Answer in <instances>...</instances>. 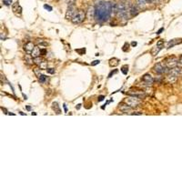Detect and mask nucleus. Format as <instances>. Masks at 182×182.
Returning a JSON list of instances; mask_svg holds the SVG:
<instances>
[{
    "mask_svg": "<svg viewBox=\"0 0 182 182\" xmlns=\"http://www.w3.org/2000/svg\"><path fill=\"white\" fill-rule=\"evenodd\" d=\"M95 18L99 22H105L110 18L111 13L113 12V6L109 2L99 1L95 7Z\"/></svg>",
    "mask_w": 182,
    "mask_h": 182,
    "instance_id": "nucleus-1",
    "label": "nucleus"
},
{
    "mask_svg": "<svg viewBox=\"0 0 182 182\" xmlns=\"http://www.w3.org/2000/svg\"><path fill=\"white\" fill-rule=\"evenodd\" d=\"M117 15V17L122 20H128L129 18V7L128 4L127 5L124 2H119L116 6V10L114 12Z\"/></svg>",
    "mask_w": 182,
    "mask_h": 182,
    "instance_id": "nucleus-2",
    "label": "nucleus"
},
{
    "mask_svg": "<svg viewBox=\"0 0 182 182\" xmlns=\"http://www.w3.org/2000/svg\"><path fill=\"white\" fill-rule=\"evenodd\" d=\"M85 18H86V13L83 10L79 9L76 12V14L74 15V17L71 19V21L73 24H79V23L83 22Z\"/></svg>",
    "mask_w": 182,
    "mask_h": 182,
    "instance_id": "nucleus-3",
    "label": "nucleus"
},
{
    "mask_svg": "<svg viewBox=\"0 0 182 182\" xmlns=\"http://www.w3.org/2000/svg\"><path fill=\"white\" fill-rule=\"evenodd\" d=\"M165 65L167 68H169L170 69V68H173L175 67L178 66V58H177L176 57H168L165 61H164Z\"/></svg>",
    "mask_w": 182,
    "mask_h": 182,
    "instance_id": "nucleus-4",
    "label": "nucleus"
},
{
    "mask_svg": "<svg viewBox=\"0 0 182 182\" xmlns=\"http://www.w3.org/2000/svg\"><path fill=\"white\" fill-rule=\"evenodd\" d=\"M169 70L170 68H167L166 65L162 64V63H158L154 66V71L157 73V74H164V73H169Z\"/></svg>",
    "mask_w": 182,
    "mask_h": 182,
    "instance_id": "nucleus-5",
    "label": "nucleus"
},
{
    "mask_svg": "<svg viewBox=\"0 0 182 182\" xmlns=\"http://www.w3.org/2000/svg\"><path fill=\"white\" fill-rule=\"evenodd\" d=\"M126 103L130 106L131 108H134V107H136L138 105H139L140 103V98H138L136 97H133V96H130L129 98H128L126 99Z\"/></svg>",
    "mask_w": 182,
    "mask_h": 182,
    "instance_id": "nucleus-6",
    "label": "nucleus"
},
{
    "mask_svg": "<svg viewBox=\"0 0 182 182\" xmlns=\"http://www.w3.org/2000/svg\"><path fill=\"white\" fill-rule=\"evenodd\" d=\"M77 12V9H76V6L75 5H69L68 9H67V12H66V18L67 19H72L74 15Z\"/></svg>",
    "mask_w": 182,
    "mask_h": 182,
    "instance_id": "nucleus-7",
    "label": "nucleus"
},
{
    "mask_svg": "<svg viewBox=\"0 0 182 182\" xmlns=\"http://www.w3.org/2000/svg\"><path fill=\"white\" fill-rule=\"evenodd\" d=\"M34 63L36 65H37L38 67H40V68H42V69H47L48 68V67H47L48 62L46 61L44 58H42L40 57H37L34 58Z\"/></svg>",
    "mask_w": 182,
    "mask_h": 182,
    "instance_id": "nucleus-8",
    "label": "nucleus"
},
{
    "mask_svg": "<svg viewBox=\"0 0 182 182\" xmlns=\"http://www.w3.org/2000/svg\"><path fill=\"white\" fill-rule=\"evenodd\" d=\"M128 7H129V14H130L131 17H135L139 14V6L138 5H136L132 2H129Z\"/></svg>",
    "mask_w": 182,
    "mask_h": 182,
    "instance_id": "nucleus-9",
    "label": "nucleus"
},
{
    "mask_svg": "<svg viewBox=\"0 0 182 182\" xmlns=\"http://www.w3.org/2000/svg\"><path fill=\"white\" fill-rule=\"evenodd\" d=\"M12 9H13V12L15 13V15H17V16H21V14H22V7L21 6L19 5V2H16L13 7H12Z\"/></svg>",
    "mask_w": 182,
    "mask_h": 182,
    "instance_id": "nucleus-10",
    "label": "nucleus"
},
{
    "mask_svg": "<svg viewBox=\"0 0 182 182\" xmlns=\"http://www.w3.org/2000/svg\"><path fill=\"white\" fill-rule=\"evenodd\" d=\"M142 81L147 86H151V85L153 84V82H154V79H153V78L151 77L149 74H146V75H144L143 77H142Z\"/></svg>",
    "mask_w": 182,
    "mask_h": 182,
    "instance_id": "nucleus-11",
    "label": "nucleus"
},
{
    "mask_svg": "<svg viewBox=\"0 0 182 182\" xmlns=\"http://www.w3.org/2000/svg\"><path fill=\"white\" fill-rule=\"evenodd\" d=\"M35 48V45L33 44V42H27L24 45V50L27 53V54H31L33 49Z\"/></svg>",
    "mask_w": 182,
    "mask_h": 182,
    "instance_id": "nucleus-12",
    "label": "nucleus"
},
{
    "mask_svg": "<svg viewBox=\"0 0 182 182\" xmlns=\"http://www.w3.org/2000/svg\"><path fill=\"white\" fill-rule=\"evenodd\" d=\"M163 46H164V42H163L162 40H159V41L157 43V46L154 48V49L152 50V55H153V56H156V55L159 52V50L163 48Z\"/></svg>",
    "mask_w": 182,
    "mask_h": 182,
    "instance_id": "nucleus-13",
    "label": "nucleus"
},
{
    "mask_svg": "<svg viewBox=\"0 0 182 182\" xmlns=\"http://www.w3.org/2000/svg\"><path fill=\"white\" fill-rule=\"evenodd\" d=\"M128 96H133V97H136L138 98H145L146 94L143 92V91H136V92L131 91V92L128 93Z\"/></svg>",
    "mask_w": 182,
    "mask_h": 182,
    "instance_id": "nucleus-14",
    "label": "nucleus"
},
{
    "mask_svg": "<svg viewBox=\"0 0 182 182\" xmlns=\"http://www.w3.org/2000/svg\"><path fill=\"white\" fill-rule=\"evenodd\" d=\"M40 56H41V48H39L38 46H35V48L31 53V57L33 58H35V57H37Z\"/></svg>",
    "mask_w": 182,
    "mask_h": 182,
    "instance_id": "nucleus-15",
    "label": "nucleus"
},
{
    "mask_svg": "<svg viewBox=\"0 0 182 182\" xmlns=\"http://www.w3.org/2000/svg\"><path fill=\"white\" fill-rule=\"evenodd\" d=\"M96 15V11H95V7H90L87 10V18L89 19H93L95 18Z\"/></svg>",
    "mask_w": 182,
    "mask_h": 182,
    "instance_id": "nucleus-16",
    "label": "nucleus"
},
{
    "mask_svg": "<svg viewBox=\"0 0 182 182\" xmlns=\"http://www.w3.org/2000/svg\"><path fill=\"white\" fill-rule=\"evenodd\" d=\"M52 109L55 111V113H57V115L61 114V109H60V107L57 102H53L52 103Z\"/></svg>",
    "mask_w": 182,
    "mask_h": 182,
    "instance_id": "nucleus-17",
    "label": "nucleus"
},
{
    "mask_svg": "<svg viewBox=\"0 0 182 182\" xmlns=\"http://www.w3.org/2000/svg\"><path fill=\"white\" fill-rule=\"evenodd\" d=\"M182 42V39H172L171 41H170L168 43V48H170L172 47H174L175 45L178 44V43H181Z\"/></svg>",
    "mask_w": 182,
    "mask_h": 182,
    "instance_id": "nucleus-18",
    "label": "nucleus"
},
{
    "mask_svg": "<svg viewBox=\"0 0 182 182\" xmlns=\"http://www.w3.org/2000/svg\"><path fill=\"white\" fill-rule=\"evenodd\" d=\"M131 107L130 106H128V104L127 105H124V106H121L120 107V110L122 111V112H124V113H128V112H129L130 110H131Z\"/></svg>",
    "mask_w": 182,
    "mask_h": 182,
    "instance_id": "nucleus-19",
    "label": "nucleus"
},
{
    "mask_svg": "<svg viewBox=\"0 0 182 182\" xmlns=\"http://www.w3.org/2000/svg\"><path fill=\"white\" fill-rule=\"evenodd\" d=\"M167 79H168V81L170 83H175L178 79V77H176V76H173L171 74H169L168 77H167Z\"/></svg>",
    "mask_w": 182,
    "mask_h": 182,
    "instance_id": "nucleus-20",
    "label": "nucleus"
},
{
    "mask_svg": "<svg viewBox=\"0 0 182 182\" xmlns=\"http://www.w3.org/2000/svg\"><path fill=\"white\" fill-rule=\"evenodd\" d=\"M136 4L140 8H145L147 6V1L146 0H136Z\"/></svg>",
    "mask_w": 182,
    "mask_h": 182,
    "instance_id": "nucleus-21",
    "label": "nucleus"
},
{
    "mask_svg": "<svg viewBox=\"0 0 182 182\" xmlns=\"http://www.w3.org/2000/svg\"><path fill=\"white\" fill-rule=\"evenodd\" d=\"M118 62H119V60L117 59V58H111L110 60H109V66L110 67H116V66H117L118 65Z\"/></svg>",
    "mask_w": 182,
    "mask_h": 182,
    "instance_id": "nucleus-22",
    "label": "nucleus"
},
{
    "mask_svg": "<svg viewBox=\"0 0 182 182\" xmlns=\"http://www.w3.org/2000/svg\"><path fill=\"white\" fill-rule=\"evenodd\" d=\"M47 79H48V78L46 77V76H44V75H40L39 77H38V80H39V82H40V83H42V84L46 83V81H47Z\"/></svg>",
    "mask_w": 182,
    "mask_h": 182,
    "instance_id": "nucleus-23",
    "label": "nucleus"
},
{
    "mask_svg": "<svg viewBox=\"0 0 182 182\" xmlns=\"http://www.w3.org/2000/svg\"><path fill=\"white\" fill-rule=\"evenodd\" d=\"M121 72H122L124 75H127L128 74V66H127V65H125V66H123L122 68H121Z\"/></svg>",
    "mask_w": 182,
    "mask_h": 182,
    "instance_id": "nucleus-24",
    "label": "nucleus"
},
{
    "mask_svg": "<svg viewBox=\"0 0 182 182\" xmlns=\"http://www.w3.org/2000/svg\"><path fill=\"white\" fill-rule=\"evenodd\" d=\"M2 2H3V4H4L5 6H10V5H12V3H13L12 0H2Z\"/></svg>",
    "mask_w": 182,
    "mask_h": 182,
    "instance_id": "nucleus-25",
    "label": "nucleus"
},
{
    "mask_svg": "<svg viewBox=\"0 0 182 182\" xmlns=\"http://www.w3.org/2000/svg\"><path fill=\"white\" fill-rule=\"evenodd\" d=\"M76 51H77L79 55H84V54L86 53V48H81V49H76Z\"/></svg>",
    "mask_w": 182,
    "mask_h": 182,
    "instance_id": "nucleus-26",
    "label": "nucleus"
},
{
    "mask_svg": "<svg viewBox=\"0 0 182 182\" xmlns=\"http://www.w3.org/2000/svg\"><path fill=\"white\" fill-rule=\"evenodd\" d=\"M34 73L36 74V76L38 78L39 76L41 75V70H40L39 68H35V69H34Z\"/></svg>",
    "mask_w": 182,
    "mask_h": 182,
    "instance_id": "nucleus-27",
    "label": "nucleus"
},
{
    "mask_svg": "<svg viewBox=\"0 0 182 182\" xmlns=\"http://www.w3.org/2000/svg\"><path fill=\"white\" fill-rule=\"evenodd\" d=\"M44 8L46 9V10H48V12H51L52 10H53V8H52V7H50V6H48V5H44Z\"/></svg>",
    "mask_w": 182,
    "mask_h": 182,
    "instance_id": "nucleus-28",
    "label": "nucleus"
},
{
    "mask_svg": "<svg viewBox=\"0 0 182 182\" xmlns=\"http://www.w3.org/2000/svg\"><path fill=\"white\" fill-rule=\"evenodd\" d=\"M76 1L77 0H67V2H68V5H75L76 4Z\"/></svg>",
    "mask_w": 182,
    "mask_h": 182,
    "instance_id": "nucleus-29",
    "label": "nucleus"
},
{
    "mask_svg": "<svg viewBox=\"0 0 182 182\" xmlns=\"http://www.w3.org/2000/svg\"><path fill=\"white\" fill-rule=\"evenodd\" d=\"M100 63V61L99 60H95V61H93V62H91V66H97V65H98Z\"/></svg>",
    "mask_w": 182,
    "mask_h": 182,
    "instance_id": "nucleus-30",
    "label": "nucleus"
},
{
    "mask_svg": "<svg viewBox=\"0 0 182 182\" xmlns=\"http://www.w3.org/2000/svg\"><path fill=\"white\" fill-rule=\"evenodd\" d=\"M178 66L182 68V56L178 58Z\"/></svg>",
    "mask_w": 182,
    "mask_h": 182,
    "instance_id": "nucleus-31",
    "label": "nucleus"
},
{
    "mask_svg": "<svg viewBox=\"0 0 182 182\" xmlns=\"http://www.w3.org/2000/svg\"><path fill=\"white\" fill-rule=\"evenodd\" d=\"M47 72L49 74H55V69L54 68H47Z\"/></svg>",
    "mask_w": 182,
    "mask_h": 182,
    "instance_id": "nucleus-32",
    "label": "nucleus"
},
{
    "mask_svg": "<svg viewBox=\"0 0 182 182\" xmlns=\"http://www.w3.org/2000/svg\"><path fill=\"white\" fill-rule=\"evenodd\" d=\"M117 69H115L114 71H112V72L109 75V78H111L112 75H115V74H117Z\"/></svg>",
    "mask_w": 182,
    "mask_h": 182,
    "instance_id": "nucleus-33",
    "label": "nucleus"
},
{
    "mask_svg": "<svg viewBox=\"0 0 182 182\" xmlns=\"http://www.w3.org/2000/svg\"><path fill=\"white\" fill-rule=\"evenodd\" d=\"M104 98H105V97H104V96H99V97H98V102L103 101V100H104Z\"/></svg>",
    "mask_w": 182,
    "mask_h": 182,
    "instance_id": "nucleus-34",
    "label": "nucleus"
},
{
    "mask_svg": "<svg viewBox=\"0 0 182 182\" xmlns=\"http://www.w3.org/2000/svg\"><path fill=\"white\" fill-rule=\"evenodd\" d=\"M130 115H142V113L141 112H133V113H130Z\"/></svg>",
    "mask_w": 182,
    "mask_h": 182,
    "instance_id": "nucleus-35",
    "label": "nucleus"
},
{
    "mask_svg": "<svg viewBox=\"0 0 182 182\" xmlns=\"http://www.w3.org/2000/svg\"><path fill=\"white\" fill-rule=\"evenodd\" d=\"M163 30H164V28H163V27H161V28H160V29L159 30V31L157 32V34H158V35H159V34H161V32L163 31Z\"/></svg>",
    "mask_w": 182,
    "mask_h": 182,
    "instance_id": "nucleus-36",
    "label": "nucleus"
},
{
    "mask_svg": "<svg viewBox=\"0 0 182 182\" xmlns=\"http://www.w3.org/2000/svg\"><path fill=\"white\" fill-rule=\"evenodd\" d=\"M63 107H64L65 112H68V109H67V105H66V104H64V105H63Z\"/></svg>",
    "mask_w": 182,
    "mask_h": 182,
    "instance_id": "nucleus-37",
    "label": "nucleus"
},
{
    "mask_svg": "<svg viewBox=\"0 0 182 182\" xmlns=\"http://www.w3.org/2000/svg\"><path fill=\"white\" fill-rule=\"evenodd\" d=\"M26 109L27 110H31V108H30L29 106H26Z\"/></svg>",
    "mask_w": 182,
    "mask_h": 182,
    "instance_id": "nucleus-38",
    "label": "nucleus"
},
{
    "mask_svg": "<svg viewBox=\"0 0 182 182\" xmlns=\"http://www.w3.org/2000/svg\"><path fill=\"white\" fill-rule=\"evenodd\" d=\"M80 108H81V105H80V104L78 105V107H76V109H79Z\"/></svg>",
    "mask_w": 182,
    "mask_h": 182,
    "instance_id": "nucleus-39",
    "label": "nucleus"
},
{
    "mask_svg": "<svg viewBox=\"0 0 182 182\" xmlns=\"http://www.w3.org/2000/svg\"><path fill=\"white\" fill-rule=\"evenodd\" d=\"M131 45L133 46V47H136V42H132Z\"/></svg>",
    "mask_w": 182,
    "mask_h": 182,
    "instance_id": "nucleus-40",
    "label": "nucleus"
},
{
    "mask_svg": "<svg viewBox=\"0 0 182 182\" xmlns=\"http://www.w3.org/2000/svg\"><path fill=\"white\" fill-rule=\"evenodd\" d=\"M146 1L148 2V3H152V2L154 1V0H146Z\"/></svg>",
    "mask_w": 182,
    "mask_h": 182,
    "instance_id": "nucleus-41",
    "label": "nucleus"
},
{
    "mask_svg": "<svg viewBox=\"0 0 182 182\" xmlns=\"http://www.w3.org/2000/svg\"><path fill=\"white\" fill-rule=\"evenodd\" d=\"M19 113H20V115H26V114H25V113H23V112H19Z\"/></svg>",
    "mask_w": 182,
    "mask_h": 182,
    "instance_id": "nucleus-42",
    "label": "nucleus"
},
{
    "mask_svg": "<svg viewBox=\"0 0 182 182\" xmlns=\"http://www.w3.org/2000/svg\"><path fill=\"white\" fill-rule=\"evenodd\" d=\"M33 115H34V116H36V115H37V113H35V112H33V113H32V116H33Z\"/></svg>",
    "mask_w": 182,
    "mask_h": 182,
    "instance_id": "nucleus-43",
    "label": "nucleus"
}]
</instances>
